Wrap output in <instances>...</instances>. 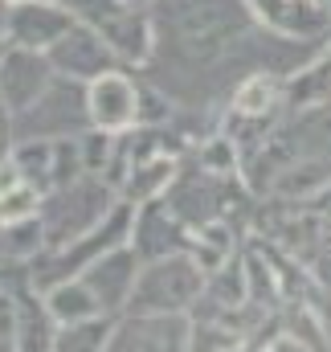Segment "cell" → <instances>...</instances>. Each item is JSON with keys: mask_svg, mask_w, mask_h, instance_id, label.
I'll use <instances>...</instances> for the list:
<instances>
[{"mask_svg": "<svg viewBox=\"0 0 331 352\" xmlns=\"http://www.w3.org/2000/svg\"><path fill=\"white\" fill-rule=\"evenodd\" d=\"M106 213H111V180H106V176L82 173L78 180L54 188V192L41 201V221H45L49 250L74 246V242L86 238Z\"/></svg>", "mask_w": 331, "mask_h": 352, "instance_id": "cell-1", "label": "cell"}, {"mask_svg": "<svg viewBox=\"0 0 331 352\" xmlns=\"http://www.w3.org/2000/svg\"><path fill=\"white\" fill-rule=\"evenodd\" d=\"M209 287V270L188 254H164L139 270L127 311L135 316H180L188 311Z\"/></svg>", "mask_w": 331, "mask_h": 352, "instance_id": "cell-2", "label": "cell"}, {"mask_svg": "<svg viewBox=\"0 0 331 352\" xmlns=\"http://www.w3.org/2000/svg\"><path fill=\"white\" fill-rule=\"evenodd\" d=\"M106 352H192V324L184 316H135L115 320Z\"/></svg>", "mask_w": 331, "mask_h": 352, "instance_id": "cell-3", "label": "cell"}, {"mask_svg": "<svg viewBox=\"0 0 331 352\" xmlns=\"http://www.w3.org/2000/svg\"><path fill=\"white\" fill-rule=\"evenodd\" d=\"M119 62V54L111 50V41L94 29V25H74L62 41L49 45V66L54 74L62 78H74V82H94L102 74H111Z\"/></svg>", "mask_w": 331, "mask_h": 352, "instance_id": "cell-4", "label": "cell"}, {"mask_svg": "<svg viewBox=\"0 0 331 352\" xmlns=\"http://www.w3.org/2000/svg\"><path fill=\"white\" fill-rule=\"evenodd\" d=\"M74 25H78V16L70 8H62L58 0H25V4H8L4 37L12 45H21V50L49 54V45L62 41Z\"/></svg>", "mask_w": 331, "mask_h": 352, "instance_id": "cell-5", "label": "cell"}, {"mask_svg": "<svg viewBox=\"0 0 331 352\" xmlns=\"http://www.w3.org/2000/svg\"><path fill=\"white\" fill-rule=\"evenodd\" d=\"M54 78L58 74L49 66V54L12 45L4 54V62H0V98L8 102L12 115H21V111H29L45 90L54 87Z\"/></svg>", "mask_w": 331, "mask_h": 352, "instance_id": "cell-6", "label": "cell"}, {"mask_svg": "<svg viewBox=\"0 0 331 352\" xmlns=\"http://www.w3.org/2000/svg\"><path fill=\"white\" fill-rule=\"evenodd\" d=\"M139 98L144 90L135 87L127 74L111 70L94 82H86V107H90V127H102V131H127L139 123Z\"/></svg>", "mask_w": 331, "mask_h": 352, "instance_id": "cell-7", "label": "cell"}, {"mask_svg": "<svg viewBox=\"0 0 331 352\" xmlns=\"http://www.w3.org/2000/svg\"><path fill=\"white\" fill-rule=\"evenodd\" d=\"M82 278L90 283V291L98 295V303H102V311H106V316L127 311L131 291H135V283H139V263H135V250L119 246V250L102 254L98 263H90L82 270Z\"/></svg>", "mask_w": 331, "mask_h": 352, "instance_id": "cell-8", "label": "cell"}, {"mask_svg": "<svg viewBox=\"0 0 331 352\" xmlns=\"http://www.w3.org/2000/svg\"><path fill=\"white\" fill-rule=\"evenodd\" d=\"M45 303H49V311H54L58 324H82V320H94V316H106L102 303H98V295L90 291V283H86L82 274L58 278V283L49 287Z\"/></svg>", "mask_w": 331, "mask_h": 352, "instance_id": "cell-9", "label": "cell"}, {"mask_svg": "<svg viewBox=\"0 0 331 352\" xmlns=\"http://www.w3.org/2000/svg\"><path fill=\"white\" fill-rule=\"evenodd\" d=\"M58 320L45 299H16V352H54Z\"/></svg>", "mask_w": 331, "mask_h": 352, "instance_id": "cell-10", "label": "cell"}, {"mask_svg": "<svg viewBox=\"0 0 331 352\" xmlns=\"http://www.w3.org/2000/svg\"><path fill=\"white\" fill-rule=\"evenodd\" d=\"M176 184V160L172 156H156L148 164H135L123 176V188H127V201L131 205H148V201H160V192H168Z\"/></svg>", "mask_w": 331, "mask_h": 352, "instance_id": "cell-11", "label": "cell"}, {"mask_svg": "<svg viewBox=\"0 0 331 352\" xmlns=\"http://www.w3.org/2000/svg\"><path fill=\"white\" fill-rule=\"evenodd\" d=\"M41 250H49V238H45V221H41V213H33V217H16V221H0V258H16V263H25V258H33V254H41Z\"/></svg>", "mask_w": 331, "mask_h": 352, "instance_id": "cell-12", "label": "cell"}, {"mask_svg": "<svg viewBox=\"0 0 331 352\" xmlns=\"http://www.w3.org/2000/svg\"><path fill=\"white\" fill-rule=\"evenodd\" d=\"M111 332H115L111 316H94V320H82V324H58L54 352H106Z\"/></svg>", "mask_w": 331, "mask_h": 352, "instance_id": "cell-13", "label": "cell"}, {"mask_svg": "<svg viewBox=\"0 0 331 352\" xmlns=\"http://www.w3.org/2000/svg\"><path fill=\"white\" fill-rule=\"evenodd\" d=\"M278 107V82L270 74H249L233 94V115H249V119H266Z\"/></svg>", "mask_w": 331, "mask_h": 352, "instance_id": "cell-14", "label": "cell"}, {"mask_svg": "<svg viewBox=\"0 0 331 352\" xmlns=\"http://www.w3.org/2000/svg\"><path fill=\"white\" fill-rule=\"evenodd\" d=\"M238 160H242V148H238L229 135L209 140V144H205V152H201V164H205V173H209V176L233 173V168H238Z\"/></svg>", "mask_w": 331, "mask_h": 352, "instance_id": "cell-15", "label": "cell"}, {"mask_svg": "<svg viewBox=\"0 0 331 352\" xmlns=\"http://www.w3.org/2000/svg\"><path fill=\"white\" fill-rule=\"evenodd\" d=\"M4 4H25V0H4Z\"/></svg>", "mask_w": 331, "mask_h": 352, "instance_id": "cell-16", "label": "cell"}, {"mask_svg": "<svg viewBox=\"0 0 331 352\" xmlns=\"http://www.w3.org/2000/svg\"><path fill=\"white\" fill-rule=\"evenodd\" d=\"M4 54H8V50H4V45H0V62H4Z\"/></svg>", "mask_w": 331, "mask_h": 352, "instance_id": "cell-17", "label": "cell"}]
</instances>
